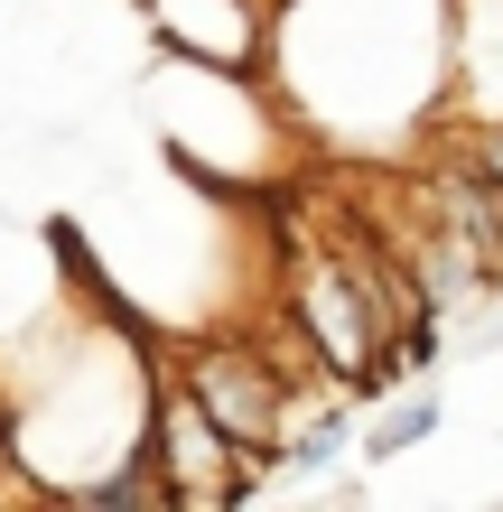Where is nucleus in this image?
<instances>
[{
	"label": "nucleus",
	"instance_id": "0eeeda50",
	"mask_svg": "<svg viewBox=\"0 0 503 512\" xmlns=\"http://www.w3.org/2000/svg\"><path fill=\"white\" fill-rule=\"evenodd\" d=\"M336 447H345V419L327 410V419H317V429L299 438V466H327V457H336Z\"/></svg>",
	"mask_w": 503,
	"mask_h": 512
},
{
	"label": "nucleus",
	"instance_id": "423d86ee",
	"mask_svg": "<svg viewBox=\"0 0 503 512\" xmlns=\"http://www.w3.org/2000/svg\"><path fill=\"white\" fill-rule=\"evenodd\" d=\"M429 429H438V401H401V410L373 429V457H401V447H420Z\"/></svg>",
	"mask_w": 503,
	"mask_h": 512
},
{
	"label": "nucleus",
	"instance_id": "6e6552de",
	"mask_svg": "<svg viewBox=\"0 0 503 512\" xmlns=\"http://www.w3.org/2000/svg\"><path fill=\"white\" fill-rule=\"evenodd\" d=\"M476 168H485L494 187H503V131H485V140H476Z\"/></svg>",
	"mask_w": 503,
	"mask_h": 512
},
{
	"label": "nucleus",
	"instance_id": "20e7f679",
	"mask_svg": "<svg viewBox=\"0 0 503 512\" xmlns=\"http://www.w3.org/2000/svg\"><path fill=\"white\" fill-rule=\"evenodd\" d=\"M159 19L196 56H252V10L243 0H159Z\"/></svg>",
	"mask_w": 503,
	"mask_h": 512
},
{
	"label": "nucleus",
	"instance_id": "39448f33",
	"mask_svg": "<svg viewBox=\"0 0 503 512\" xmlns=\"http://www.w3.org/2000/svg\"><path fill=\"white\" fill-rule=\"evenodd\" d=\"M75 503H84V512H140V503H177V494L159 485L150 466H122V475H103V485H84Z\"/></svg>",
	"mask_w": 503,
	"mask_h": 512
},
{
	"label": "nucleus",
	"instance_id": "7ed1b4c3",
	"mask_svg": "<svg viewBox=\"0 0 503 512\" xmlns=\"http://www.w3.org/2000/svg\"><path fill=\"white\" fill-rule=\"evenodd\" d=\"M159 447H168V475H177V503H233V485H215V475H224V429H215V419H205L196 401H187V391H177V401L159 410Z\"/></svg>",
	"mask_w": 503,
	"mask_h": 512
},
{
	"label": "nucleus",
	"instance_id": "f257e3e1",
	"mask_svg": "<svg viewBox=\"0 0 503 512\" xmlns=\"http://www.w3.org/2000/svg\"><path fill=\"white\" fill-rule=\"evenodd\" d=\"M289 308H299V336H308V354H317L327 373H345V382H382V364H392V326H382L373 289L354 280L336 252H317V261L299 252Z\"/></svg>",
	"mask_w": 503,
	"mask_h": 512
},
{
	"label": "nucleus",
	"instance_id": "f03ea898",
	"mask_svg": "<svg viewBox=\"0 0 503 512\" xmlns=\"http://www.w3.org/2000/svg\"><path fill=\"white\" fill-rule=\"evenodd\" d=\"M187 401L215 419L243 457H271V447H280L289 382L261 364V345H196V354H187Z\"/></svg>",
	"mask_w": 503,
	"mask_h": 512
}]
</instances>
